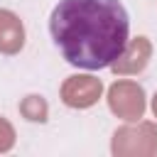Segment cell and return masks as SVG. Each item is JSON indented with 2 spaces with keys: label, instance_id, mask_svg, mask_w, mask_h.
<instances>
[{
  "label": "cell",
  "instance_id": "obj_5",
  "mask_svg": "<svg viewBox=\"0 0 157 157\" xmlns=\"http://www.w3.org/2000/svg\"><path fill=\"white\" fill-rule=\"evenodd\" d=\"M152 56V44L147 37H135V39H128L125 49L120 52V56L110 64V69L120 76H128V74H140L147 61Z\"/></svg>",
  "mask_w": 157,
  "mask_h": 157
},
{
  "label": "cell",
  "instance_id": "obj_4",
  "mask_svg": "<svg viewBox=\"0 0 157 157\" xmlns=\"http://www.w3.org/2000/svg\"><path fill=\"white\" fill-rule=\"evenodd\" d=\"M103 93V83L88 74H74L61 83V101L69 108H91L98 103Z\"/></svg>",
  "mask_w": 157,
  "mask_h": 157
},
{
  "label": "cell",
  "instance_id": "obj_1",
  "mask_svg": "<svg viewBox=\"0 0 157 157\" xmlns=\"http://www.w3.org/2000/svg\"><path fill=\"white\" fill-rule=\"evenodd\" d=\"M49 32L71 66L96 71L120 56L130 20L120 0H59L49 17Z\"/></svg>",
  "mask_w": 157,
  "mask_h": 157
},
{
  "label": "cell",
  "instance_id": "obj_6",
  "mask_svg": "<svg viewBox=\"0 0 157 157\" xmlns=\"http://www.w3.org/2000/svg\"><path fill=\"white\" fill-rule=\"evenodd\" d=\"M22 47H25L22 20L10 10H0V54H17Z\"/></svg>",
  "mask_w": 157,
  "mask_h": 157
},
{
  "label": "cell",
  "instance_id": "obj_2",
  "mask_svg": "<svg viewBox=\"0 0 157 157\" xmlns=\"http://www.w3.org/2000/svg\"><path fill=\"white\" fill-rule=\"evenodd\" d=\"M113 155L118 157H150L157 152V125L137 120V125H123L113 132Z\"/></svg>",
  "mask_w": 157,
  "mask_h": 157
},
{
  "label": "cell",
  "instance_id": "obj_3",
  "mask_svg": "<svg viewBox=\"0 0 157 157\" xmlns=\"http://www.w3.org/2000/svg\"><path fill=\"white\" fill-rule=\"evenodd\" d=\"M108 108L128 120V123H137L142 115H145V108H147V101H145V88L137 83V81H115L110 88H108Z\"/></svg>",
  "mask_w": 157,
  "mask_h": 157
},
{
  "label": "cell",
  "instance_id": "obj_9",
  "mask_svg": "<svg viewBox=\"0 0 157 157\" xmlns=\"http://www.w3.org/2000/svg\"><path fill=\"white\" fill-rule=\"evenodd\" d=\"M152 113H155V118H157V93H155V98H152Z\"/></svg>",
  "mask_w": 157,
  "mask_h": 157
},
{
  "label": "cell",
  "instance_id": "obj_7",
  "mask_svg": "<svg viewBox=\"0 0 157 157\" xmlns=\"http://www.w3.org/2000/svg\"><path fill=\"white\" fill-rule=\"evenodd\" d=\"M20 113H22V118H27L29 123H47L49 105H47V101H44L42 96H34V93H32V96L22 98Z\"/></svg>",
  "mask_w": 157,
  "mask_h": 157
},
{
  "label": "cell",
  "instance_id": "obj_8",
  "mask_svg": "<svg viewBox=\"0 0 157 157\" xmlns=\"http://www.w3.org/2000/svg\"><path fill=\"white\" fill-rule=\"evenodd\" d=\"M12 145H15V128L5 118H0V152L12 150Z\"/></svg>",
  "mask_w": 157,
  "mask_h": 157
}]
</instances>
